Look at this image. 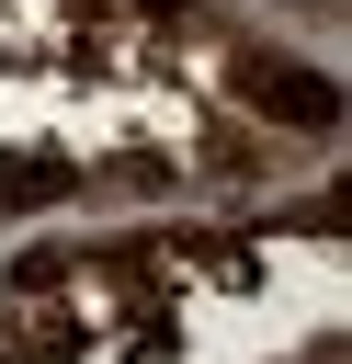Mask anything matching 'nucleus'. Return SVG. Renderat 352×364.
Wrapping results in <instances>:
<instances>
[{
    "mask_svg": "<svg viewBox=\"0 0 352 364\" xmlns=\"http://www.w3.org/2000/svg\"><path fill=\"white\" fill-rule=\"evenodd\" d=\"M238 91H250V114H273L284 136H329V125H341V80H318V68L273 57V46H238Z\"/></svg>",
    "mask_w": 352,
    "mask_h": 364,
    "instance_id": "nucleus-1",
    "label": "nucleus"
},
{
    "mask_svg": "<svg viewBox=\"0 0 352 364\" xmlns=\"http://www.w3.org/2000/svg\"><path fill=\"white\" fill-rule=\"evenodd\" d=\"M79 182V159H57V148H23V159H0V216H34V205H57Z\"/></svg>",
    "mask_w": 352,
    "mask_h": 364,
    "instance_id": "nucleus-2",
    "label": "nucleus"
},
{
    "mask_svg": "<svg viewBox=\"0 0 352 364\" xmlns=\"http://www.w3.org/2000/svg\"><path fill=\"white\" fill-rule=\"evenodd\" d=\"M0 364H68V330H45V318H11V330H0Z\"/></svg>",
    "mask_w": 352,
    "mask_h": 364,
    "instance_id": "nucleus-3",
    "label": "nucleus"
},
{
    "mask_svg": "<svg viewBox=\"0 0 352 364\" xmlns=\"http://www.w3.org/2000/svg\"><path fill=\"white\" fill-rule=\"evenodd\" d=\"M261 159H273V148H261V136H216V148H204V171H216V182H250V171H261Z\"/></svg>",
    "mask_w": 352,
    "mask_h": 364,
    "instance_id": "nucleus-4",
    "label": "nucleus"
},
{
    "mask_svg": "<svg viewBox=\"0 0 352 364\" xmlns=\"http://www.w3.org/2000/svg\"><path fill=\"white\" fill-rule=\"evenodd\" d=\"M136 11H148V23H193L204 0H136Z\"/></svg>",
    "mask_w": 352,
    "mask_h": 364,
    "instance_id": "nucleus-5",
    "label": "nucleus"
},
{
    "mask_svg": "<svg viewBox=\"0 0 352 364\" xmlns=\"http://www.w3.org/2000/svg\"><path fill=\"white\" fill-rule=\"evenodd\" d=\"M79 11H114V0H79Z\"/></svg>",
    "mask_w": 352,
    "mask_h": 364,
    "instance_id": "nucleus-6",
    "label": "nucleus"
}]
</instances>
